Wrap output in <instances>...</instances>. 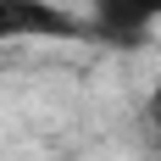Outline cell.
<instances>
[{
	"instance_id": "1",
	"label": "cell",
	"mask_w": 161,
	"mask_h": 161,
	"mask_svg": "<svg viewBox=\"0 0 161 161\" xmlns=\"http://www.w3.org/2000/svg\"><path fill=\"white\" fill-rule=\"evenodd\" d=\"M89 17H72L56 0H0V45L17 39H89Z\"/></svg>"
},
{
	"instance_id": "2",
	"label": "cell",
	"mask_w": 161,
	"mask_h": 161,
	"mask_svg": "<svg viewBox=\"0 0 161 161\" xmlns=\"http://www.w3.org/2000/svg\"><path fill=\"white\" fill-rule=\"evenodd\" d=\"M89 28L95 39H117V45H139L161 22V0H89Z\"/></svg>"
},
{
	"instance_id": "3",
	"label": "cell",
	"mask_w": 161,
	"mask_h": 161,
	"mask_svg": "<svg viewBox=\"0 0 161 161\" xmlns=\"http://www.w3.org/2000/svg\"><path fill=\"white\" fill-rule=\"evenodd\" d=\"M145 106H150V122L161 128V78H156V89H150V100H145Z\"/></svg>"
}]
</instances>
